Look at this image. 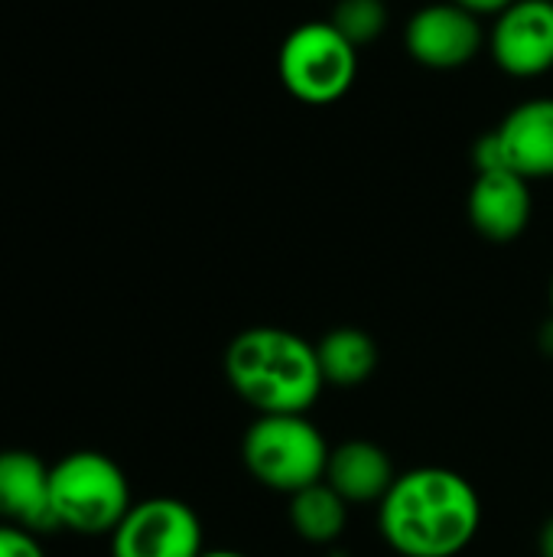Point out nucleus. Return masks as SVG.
Segmentation results:
<instances>
[{
    "mask_svg": "<svg viewBox=\"0 0 553 557\" xmlns=\"http://www.w3.org/2000/svg\"><path fill=\"white\" fill-rule=\"evenodd\" d=\"M482 46L486 29L479 16L453 0L420 7L417 13H411L404 26V49L424 69H463L482 52Z\"/></svg>",
    "mask_w": 553,
    "mask_h": 557,
    "instance_id": "7",
    "label": "nucleus"
},
{
    "mask_svg": "<svg viewBox=\"0 0 553 557\" xmlns=\"http://www.w3.org/2000/svg\"><path fill=\"white\" fill-rule=\"evenodd\" d=\"M49 473L29 450H0V522L33 535L59 532L49 493Z\"/></svg>",
    "mask_w": 553,
    "mask_h": 557,
    "instance_id": "9",
    "label": "nucleus"
},
{
    "mask_svg": "<svg viewBox=\"0 0 553 557\" xmlns=\"http://www.w3.org/2000/svg\"><path fill=\"white\" fill-rule=\"evenodd\" d=\"M0 557H46V552L33 532L0 522Z\"/></svg>",
    "mask_w": 553,
    "mask_h": 557,
    "instance_id": "16",
    "label": "nucleus"
},
{
    "mask_svg": "<svg viewBox=\"0 0 553 557\" xmlns=\"http://www.w3.org/2000/svg\"><path fill=\"white\" fill-rule=\"evenodd\" d=\"M453 3L466 7V10L476 13V16H499V13L508 10L515 0H453Z\"/></svg>",
    "mask_w": 553,
    "mask_h": 557,
    "instance_id": "17",
    "label": "nucleus"
},
{
    "mask_svg": "<svg viewBox=\"0 0 553 557\" xmlns=\"http://www.w3.org/2000/svg\"><path fill=\"white\" fill-rule=\"evenodd\" d=\"M277 75L297 101L326 108L342 101L355 85L359 49L329 20H306L280 42Z\"/></svg>",
    "mask_w": 553,
    "mask_h": 557,
    "instance_id": "5",
    "label": "nucleus"
},
{
    "mask_svg": "<svg viewBox=\"0 0 553 557\" xmlns=\"http://www.w3.org/2000/svg\"><path fill=\"white\" fill-rule=\"evenodd\" d=\"M316 359H319L326 385L355 388V385H365L375 375L378 346L365 330L339 326V330H329L316 343Z\"/></svg>",
    "mask_w": 553,
    "mask_h": 557,
    "instance_id": "13",
    "label": "nucleus"
},
{
    "mask_svg": "<svg viewBox=\"0 0 553 557\" xmlns=\"http://www.w3.org/2000/svg\"><path fill=\"white\" fill-rule=\"evenodd\" d=\"M394 480L398 473L391 467V457L372 441H345L329 450L326 483L349 506L381 503L388 490L394 486Z\"/></svg>",
    "mask_w": 553,
    "mask_h": 557,
    "instance_id": "12",
    "label": "nucleus"
},
{
    "mask_svg": "<svg viewBox=\"0 0 553 557\" xmlns=\"http://www.w3.org/2000/svg\"><path fill=\"white\" fill-rule=\"evenodd\" d=\"M482 525V503L473 483L447 467L398 473L378 503V532L401 557L463 555Z\"/></svg>",
    "mask_w": 553,
    "mask_h": 557,
    "instance_id": "1",
    "label": "nucleus"
},
{
    "mask_svg": "<svg viewBox=\"0 0 553 557\" xmlns=\"http://www.w3.org/2000/svg\"><path fill=\"white\" fill-rule=\"evenodd\" d=\"M225 379L257 414H306L326 379L316 346L284 326H251L225 349Z\"/></svg>",
    "mask_w": 553,
    "mask_h": 557,
    "instance_id": "2",
    "label": "nucleus"
},
{
    "mask_svg": "<svg viewBox=\"0 0 553 557\" xmlns=\"http://www.w3.org/2000/svg\"><path fill=\"white\" fill-rule=\"evenodd\" d=\"M329 23L355 49H365L375 39H381V33L388 29V3L385 0H336Z\"/></svg>",
    "mask_w": 553,
    "mask_h": 557,
    "instance_id": "15",
    "label": "nucleus"
},
{
    "mask_svg": "<svg viewBox=\"0 0 553 557\" xmlns=\"http://www.w3.org/2000/svg\"><path fill=\"white\" fill-rule=\"evenodd\" d=\"M202 552L196 509L173 496L134 503L111 532V557H199Z\"/></svg>",
    "mask_w": 553,
    "mask_h": 557,
    "instance_id": "6",
    "label": "nucleus"
},
{
    "mask_svg": "<svg viewBox=\"0 0 553 557\" xmlns=\"http://www.w3.org/2000/svg\"><path fill=\"white\" fill-rule=\"evenodd\" d=\"M502 166L531 180L553 176V98H528L492 127Z\"/></svg>",
    "mask_w": 553,
    "mask_h": 557,
    "instance_id": "11",
    "label": "nucleus"
},
{
    "mask_svg": "<svg viewBox=\"0 0 553 557\" xmlns=\"http://www.w3.org/2000/svg\"><path fill=\"white\" fill-rule=\"evenodd\" d=\"M329 444L306 414H257L241 441L248 473L274 493H300L326 480Z\"/></svg>",
    "mask_w": 553,
    "mask_h": 557,
    "instance_id": "4",
    "label": "nucleus"
},
{
    "mask_svg": "<svg viewBox=\"0 0 553 557\" xmlns=\"http://www.w3.org/2000/svg\"><path fill=\"white\" fill-rule=\"evenodd\" d=\"M531 186L525 176L512 173V170H489V173H476L473 186H469V199H466V212L473 228L495 245L515 242L518 235H525L528 222H531Z\"/></svg>",
    "mask_w": 553,
    "mask_h": 557,
    "instance_id": "10",
    "label": "nucleus"
},
{
    "mask_svg": "<svg viewBox=\"0 0 553 557\" xmlns=\"http://www.w3.org/2000/svg\"><path fill=\"white\" fill-rule=\"evenodd\" d=\"M49 493L55 525L75 535H111L134 506L124 470L98 450H75L52 463Z\"/></svg>",
    "mask_w": 553,
    "mask_h": 557,
    "instance_id": "3",
    "label": "nucleus"
},
{
    "mask_svg": "<svg viewBox=\"0 0 553 557\" xmlns=\"http://www.w3.org/2000/svg\"><path fill=\"white\" fill-rule=\"evenodd\" d=\"M538 552H541V557H553V516L544 522V529H541Z\"/></svg>",
    "mask_w": 553,
    "mask_h": 557,
    "instance_id": "18",
    "label": "nucleus"
},
{
    "mask_svg": "<svg viewBox=\"0 0 553 557\" xmlns=\"http://www.w3.org/2000/svg\"><path fill=\"white\" fill-rule=\"evenodd\" d=\"M495 65L512 78H541L553 69V0H515L489 33Z\"/></svg>",
    "mask_w": 553,
    "mask_h": 557,
    "instance_id": "8",
    "label": "nucleus"
},
{
    "mask_svg": "<svg viewBox=\"0 0 553 557\" xmlns=\"http://www.w3.org/2000/svg\"><path fill=\"white\" fill-rule=\"evenodd\" d=\"M551 313H553V281H551Z\"/></svg>",
    "mask_w": 553,
    "mask_h": 557,
    "instance_id": "20",
    "label": "nucleus"
},
{
    "mask_svg": "<svg viewBox=\"0 0 553 557\" xmlns=\"http://www.w3.org/2000/svg\"><path fill=\"white\" fill-rule=\"evenodd\" d=\"M199 557H248V555H241V552H228V548H215V552H202Z\"/></svg>",
    "mask_w": 553,
    "mask_h": 557,
    "instance_id": "19",
    "label": "nucleus"
},
{
    "mask_svg": "<svg viewBox=\"0 0 553 557\" xmlns=\"http://www.w3.org/2000/svg\"><path fill=\"white\" fill-rule=\"evenodd\" d=\"M349 503L323 480L290 496V525L310 545H329L345 532Z\"/></svg>",
    "mask_w": 553,
    "mask_h": 557,
    "instance_id": "14",
    "label": "nucleus"
}]
</instances>
